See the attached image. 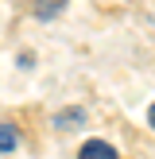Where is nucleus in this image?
<instances>
[{
  "instance_id": "nucleus-1",
  "label": "nucleus",
  "mask_w": 155,
  "mask_h": 159,
  "mask_svg": "<svg viewBox=\"0 0 155 159\" xmlns=\"http://www.w3.org/2000/svg\"><path fill=\"white\" fill-rule=\"evenodd\" d=\"M78 159H116V148L105 144V140H85L82 152H78Z\"/></svg>"
},
{
  "instance_id": "nucleus-2",
  "label": "nucleus",
  "mask_w": 155,
  "mask_h": 159,
  "mask_svg": "<svg viewBox=\"0 0 155 159\" xmlns=\"http://www.w3.org/2000/svg\"><path fill=\"white\" fill-rule=\"evenodd\" d=\"M82 120H85V113H82V109H62V113L54 116V128H62V132H66V128H74V124H82Z\"/></svg>"
},
{
  "instance_id": "nucleus-3",
  "label": "nucleus",
  "mask_w": 155,
  "mask_h": 159,
  "mask_svg": "<svg viewBox=\"0 0 155 159\" xmlns=\"http://www.w3.org/2000/svg\"><path fill=\"white\" fill-rule=\"evenodd\" d=\"M20 148V132L16 124H0V152H16Z\"/></svg>"
},
{
  "instance_id": "nucleus-4",
  "label": "nucleus",
  "mask_w": 155,
  "mask_h": 159,
  "mask_svg": "<svg viewBox=\"0 0 155 159\" xmlns=\"http://www.w3.org/2000/svg\"><path fill=\"white\" fill-rule=\"evenodd\" d=\"M147 124H151V128H155V105L147 109Z\"/></svg>"
}]
</instances>
